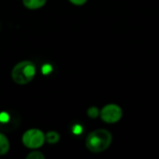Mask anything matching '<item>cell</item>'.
I'll return each instance as SVG.
<instances>
[{"instance_id": "obj_1", "label": "cell", "mask_w": 159, "mask_h": 159, "mask_svg": "<svg viewBox=\"0 0 159 159\" xmlns=\"http://www.w3.org/2000/svg\"><path fill=\"white\" fill-rule=\"evenodd\" d=\"M112 134L104 129H99L90 132L86 138V147L92 153H102L112 143Z\"/></svg>"}, {"instance_id": "obj_2", "label": "cell", "mask_w": 159, "mask_h": 159, "mask_svg": "<svg viewBox=\"0 0 159 159\" xmlns=\"http://www.w3.org/2000/svg\"><path fill=\"white\" fill-rule=\"evenodd\" d=\"M35 72V66L32 61H22L13 67L11 71V77L18 85H26L34 79Z\"/></svg>"}, {"instance_id": "obj_3", "label": "cell", "mask_w": 159, "mask_h": 159, "mask_svg": "<svg viewBox=\"0 0 159 159\" xmlns=\"http://www.w3.org/2000/svg\"><path fill=\"white\" fill-rule=\"evenodd\" d=\"M46 141L45 134L37 129H31L22 135V143L30 149H37L43 146Z\"/></svg>"}, {"instance_id": "obj_4", "label": "cell", "mask_w": 159, "mask_h": 159, "mask_svg": "<svg viewBox=\"0 0 159 159\" xmlns=\"http://www.w3.org/2000/svg\"><path fill=\"white\" fill-rule=\"evenodd\" d=\"M123 112L120 106L117 104H107L100 112V116L102 120L108 124H114L118 122L122 117Z\"/></svg>"}, {"instance_id": "obj_5", "label": "cell", "mask_w": 159, "mask_h": 159, "mask_svg": "<svg viewBox=\"0 0 159 159\" xmlns=\"http://www.w3.org/2000/svg\"><path fill=\"white\" fill-rule=\"evenodd\" d=\"M47 0H22L23 5L29 9H37L46 4Z\"/></svg>"}, {"instance_id": "obj_6", "label": "cell", "mask_w": 159, "mask_h": 159, "mask_svg": "<svg viewBox=\"0 0 159 159\" xmlns=\"http://www.w3.org/2000/svg\"><path fill=\"white\" fill-rule=\"evenodd\" d=\"M9 150V142L7 140V138L0 133V156H4L6 155Z\"/></svg>"}, {"instance_id": "obj_7", "label": "cell", "mask_w": 159, "mask_h": 159, "mask_svg": "<svg viewBox=\"0 0 159 159\" xmlns=\"http://www.w3.org/2000/svg\"><path fill=\"white\" fill-rule=\"evenodd\" d=\"M45 136H46V141L50 144L57 143L60 140V135L55 131H49Z\"/></svg>"}, {"instance_id": "obj_8", "label": "cell", "mask_w": 159, "mask_h": 159, "mask_svg": "<svg viewBox=\"0 0 159 159\" xmlns=\"http://www.w3.org/2000/svg\"><path fill=\"white\" fill-rule=\"evenodd\" d=\"M27 159H45V156L41 153V152H38V151H34V152H31L30 154L27 155L26 157Z\"/></svg>"}, {"instance_id": "obj_9", "label": "cell", "mask_w": 159, "mask_h": 159, "mask_svg": "<svg viewBox=\"0 0 159 159\" xmlns=\"http://www.w3.org/2000/svg\"><path fill=\"white\" fill-rule=\"evenodd\" d=\"M88 116L90 117V118H96V117H98V116H99V114H100V112H99V109L97 108V107H95V106H91V107H89V109H88Z\"/></svg>"}, {"instance_id": "obj_10", "label": "cell", "mask_w": 159, "mask_h": 159, "mask_svg": "<svg viewBox=\"0 0 159 159\" xmlns=\"http://www.w3.org/2000/svg\"><path fill=\"white\" fill-rule=\"evenodd\" d=\"M51 71H52L51 65H49V64H44V65L42 66V73H43L44 75H48V74H49Z\"/></svg>"}, {"instance_id": "obj_11", "label": "cell", "mask_w": 159, "mask_h": 159, "mask_svg": "<svg viewBox=\"0 0 159 159\" xmlns=\"http://www.w3.org/2000/svg\"><path fill=\"white\" fill-rule=\"evenodd\" d=\"M82 130H83L82 127L80 125H78V124L75 125L74 128H73V133L75 134V135H79L82 132Z\"/></svg>"}, {"instance_id": "obj_12", "label": "cell", "mask_w": 159, "mask_h": 159, "mask_svg": "<svg viewBox=\"0 0 159 159\" xmlns=\"http://www.w3.org/2000/svg\"><path fill=\"white\" fill-rule=\"evenodd\" d=\"M8 120V116L7 113H1L0 114V122L5 123Z\"/></svg>"}, {"instance_id": "obj_13", "label": "cell", "mask_w": 159, "mask_h": 159, "mask_svg": "<svg viewBox=\"0 0 159 159\" xmlns=\"http://www.w3.org/2000/svg\"><path fill=\"white\" fill-rule=\"evenodd\" d=\"M72 4L74 5H76V6H82L84 5L88 0H69Z\"/></svg>"}]
</instances>
